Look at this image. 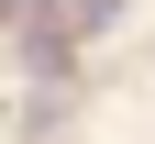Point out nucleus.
I'll return each instance as SVG.
<instances>
[{"mask_svg": "<svg viewBox=\"0 0 155 144\" xmlns=\"http://www.w3.org/2000/svg\"><path fill=\"white\" fill-rule=\"evenodd\" d=\"M122 22V0H67V33H111Z\"/></svg>", "mask_w": 155, "mask_h": 144, "instance_id": "1", "label": "nucleus"}]
</instances>
